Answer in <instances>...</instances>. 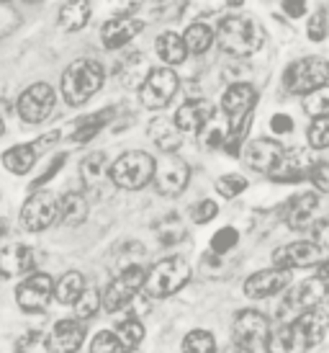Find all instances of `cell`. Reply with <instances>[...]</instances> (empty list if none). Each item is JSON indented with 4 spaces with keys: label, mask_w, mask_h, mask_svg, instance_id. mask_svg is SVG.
<instances>
[{
    "label": "cell",
    "mask_w": 329,
    "mask_h": 353,
    "mask_svg": "<svg viewBox=\"0 0 329 353\" xmlns=\"http://www.w3.org/2000/svg\"><path fill=\"white\" fill-rule=\"evenodd\" d=\"M216 44L232 57H250L265 44V29L250 16H229L216 29Z\"/></svg>",
    "instance_id": "cell-1"
},
{
    "label": "cell",
    "mask_w": 329,
    "mask_h": 353,
    "mask_svg": "<svg viewBox=\"0 0 329 353\" xmlns=\"http://www.w3.org/2000/svg\"><path fill=\"white\" fill-rule=\"evenodd\" d=\"M103 65L96 59H75L62 75V96L70 106H83L103 85Z\"/></svg>",
    "instance_id": "cell-2"
},
{
    "label": "cell",
    "mask_w": 329,
    "mask_h": 353,
    "mask_svg": "<svg viewBox=\"0 0 329 353\" xmlns=\"http://www.w3.org/2000/svg\"><path fill=\"white\" fill-rule=\"evenodd\" d=\"M283 85L293 96H309L314 90L329 85V59L309 54L290 62L283 72Z\"/></svg>",
    "instance_id": "cell-3"
},
{
    "label": "cell",
    "mask_w": 329,
    "mask_h": 353,
    "mask_svg": "<svg viewBox=\"0 0 329 353\" xmlns=\"http://www.w3.org/2000/svg\"><path fill=\"white\" fill-rule=\"evenodd\" d=\"M191 279V265L183 258H164L147 271L145 292L149 299H164L180 292Z\"/></svg>",
    "instance_id": "cell-4"
},
{
    "label": "cell",
    "mask_w": 329,
    "mask_h": 353,
    "mask_svg": "<svg viewBox=\"0 0 329 353\" xmlns=\"http://www.w3.org/2000/svg\"><path fill=\"white\" fill-rule=\"evenodd\" d=\"M155 173H157L155 157L142 152V150L124 152V155L111 165V181H114L118 188H126V191H139V188H145L149 181H155Z\"/></svg>",
    "instance_id": "cell-5"
},
{
    "label": "cell",
    "mask_w": 329,
    "mask_h": 353,
    "mask_svg": "<svg viewBox=\"0 0 329 353\" xmlns=\"http://www.w3.org/2000/svg\"><path fill=\"white\" fill-rule=\"evenodd\" d=\"M327 284L329 281L314 276V279H306L301 284L290 286L286 296H283L281 307H278V320L281 323H293L304 312H309L314 307H321V299L327 296Z\"/></svg>",
    "instance_id": "cell-6"
},
{
    "label": "cell",
    "mask_w": 329,
    "mask_h": 353,
    "mask_svg": "<svg viewBox=\"0 0 329 353\" xmlns=\"http://www.w3.org/2000/svg\"><path fill=\"white\" fill-rule=\"evenodd\" d=\"M147 274L142 265H129L124 271H118V276L108 284V289L103 292V310L106 312H118L124 310L126 304H131L136 299V294L145 289Z\"/></svg>",
    "instance_id": "cell-7"
},
{
    "label": "cell",
    "mask_w": 329,
    "mask_h": 353,
    "mask_svg": "<svg viewBox=\"0 0 329 353\" xmlns=\"http://www.w3.org/2000/svg\"><path fill=\"white\" fill-rule=\"evenodd\" d=\"M178 85H180V80H178L173 68H152L147 72L145 83H142L139 99H142L145 108L157 111V108H164L175 99Z\"/></svg>",
    "instance_id": "cell-8"
},
{
    "label": "cell",
    "mask_w": 329,
    "mask_h": 353,
    "mask_svg": "<svg viewBox=\"0 0 329 353\" xmlns=\"http://www.w3.org/2000/svg\"><path fill=\"white\" fill-rule=\"evenodd\" d=\"M329 255L321 250L314 240H299V243H290L286 248H278L273 253V263L275 268H317L327 261Z\"/></svg>",
    "instance_id": "cell-9"
},
{
    "label": "cell",
    "mask_w": 329,
    "mask_h": 353,
    "mask_svg": "<svg viewBox=\"0 0 329 353\" xmlns=\"http://www.w3.org/2000/svg\"><path fill=\"white\" fill-rule=\"evenodd\" d=\"M232 333H234V343L244 345V348H260V345L268 343V335H270V323L268 317L257 310H242L237 312L232 325Z\"/></svg>",
    "instance_id": "cell-10"
},
{
    "label": "cell",
    "mask_w": 329,
    "mask_h": 353,
    "mask_svg": "<svg viewBox=\"0 0 329 353\" xmlns=\"http://www.w3.org/2000/svg\"><path fill=\"white\" fill-rule=\"evenodd\" d=\"M242 157L255 173H268V176H273V173L278 170V165L286 160V150H283L281 142L262 137V139L250 142V145L244 148Z\"/></svg>",
    "instance_id": "cell-11"
},
{
    "label": "cell",
    "mask_w": 329,
    "mask_h": 353,
    "mask_svg": "<svg viewBox=\"0 0 329 353\" xmlns=\"http://www.w3.org/2000/svg\"><path fill=\"white\" fill-rule=\"evenodd\" d=\"M54 108V90L47 83H36L21 93L19 99V117L29 124H41Z\"/></svg>",
    "instance_id": "cell-12"
},
{
    "label": "cell",
    "mask_w": 329,
    "mask_h": 353,
    "mask_svg": "<svg viewBox=\"0 0 329 353\" xmlns=\"http://www.w3.org/2000/svg\"><path fill=\"white\" fill-rule=\"evenodd\" d=\"M54 296V281L49 274H34L16 289V302L23 312H41Z\"/></svg>",
    "instance_id": "cell-13"
},
{
    "label": "cell",
    "mask_w": 329,
    "mask_h": 353,
    "mask_svg": "<svg viewBox=\"0 0 329 353\" xmlns=\"http://www.w3.org/2000/svg\"><path fill=\"white\" fill-rule=\"evenodd\" d=\"M54 219H59V201L52 194H34V196L23 204V212H21V222L26 230L31 232H41L47 230Z\"/></svg>",
    "instance_id": "cell-14"
},
{
    "label": "cell",
    "mask_w": 329,
    "mask_h": 353,
    "mask_svg": "<svg viewBox=\"0 0 329 353\" xmlns=\"http://www.w3.org/2000/svg\"><path fill=\"white\" fill-rule=\"evenodd\" d=\"M188 181H191V168H188V163L180 160L178 155H167L162 163L157 165L155 186L164 196H178V194L188 186Z\"/></svg>",
    "instance_id": "cell-15"
},
{
    "label": "cell",
    "mask_w": 329,
    "mask_h": 353,
    "mask_svg": "<svg viewBox=\"0 0 329 353\" xmlns=\"http://www.w3.org/2000/svg\"><path fill=\"white\" fill-rule=\"evenodd\" d=\"M288 284H290V271L273 265V268L252 274L244 281V294L250 296V299H268V296H275L281 294L283 289H288Z\"/></svg>",
    "instance_id": "cell-16"
},
{
    "label": "cell",
    "mask_w": 329,
    "mask_h": 353,
    "mask_svg": "<svg viewBox=\"0 0 329 353\" xmlns=\"http://www.w3.org/2000/svg\"><path fill=\"white\" fill-rule=\"evenodd\" d=\"M255 101H257V90L252 88L250 83H234V85H229L222 99V108L224 114L229 117V124L242 121L247 114H252Z\"/></svg>",
    "instance_id": "cell-17"
},
{
    "label": "cell",
    "mask_w": 329,
    "mask_h": 353,
    "mask_svg": "<svg viewBox=\"0 0 329 353\" xmlns=\"http://www.w3.org/2000/svg\"><path fill=\"white\" fill-rule=\"evenodd\" d=\"M317 209H319V194H301V196L290 199L286 204L283 219L290 230H311V225L317 222Z\"/></svg>",
    "instance_id": "cell-18"
},
{
    "label": "cell",
    "mask_w": 329,
    "mask_h": 353,
    "mask_svg": "<svg viewBox=\"0 0 329 353\" xmlns=\"http://www.w3.org/2000/svg\"><path fill=\"white\" fill-rule=\"evenodd\" d=\"M213 119V106L206 99L185 101L175 114V124L180 132H204Z\"/></svg>",
    "instance_id": "cell-19"
},
{
    "label": "cell",
    "mask_w": 329,
    "mask_h": 353,
    "mask_svg": "<svg viewBox=\"0 0 329 353\" xmlns=\"http://www.w3.org/2000/svg\"><path fill=\"white\" fill-rule=\"evenodd\" d=\"M85 341V330L78 320H59L49 333V351L52 353H78Z\"/></svg>",
    "instance_id": "cell-20"
},
{
    "label": "cell",
    "mask_w": 329,
    "mask_h": 353,
    "mask_svg": "<svg viewBox=\"0 0 329 353\" xmlns=\"http://www.w3.org/2000/svg\"><path fill=\"white\" fill-rule=\"evenodd\" d=\"M265 351L268 353H306L309 351V343L301 333L296 323H283L281 327L270 330L268 335V343H265Z\"/></svg>",
    "instance_id": "cell-21"
},
{
    "label": "cell",
    "mask_w": 329,
    "mask_h": 353,
    "mask_svg": "<svg viewBox=\"0 0 329 353\" xmlns=\"http://www.w3.org/2000/svg\"><path fill=\"white\" fill-rule=\"evenodd\" d=\"M145 29V23L136 19H129V16H118V19H111L100 29V39L106 44L108 50H118V47H124L129 41L134 39L139 31Z\"/></svg>",
    "instance_id": "cell-22"
},
{
    "label": "cell",
    "mask_w": 329,
    "mask_h": 353,
    "mask_svg": "<svg viewBox=\"0 0 329 353\" xmlns=\"http://www.w3.org/2000/svg\"><path fill=\"white\" fill-rule=\"evenodd\" d=\"M34 268V255L21 243H3L0 245V274L19 276Z\"/></svg>",
    "instance_id": "cell-23"
},
{
    "label": "cell",
    "mask_w": 329,
    "mask_h": 353,
    "mask_svg": "<svg viewBox=\"0 0 329 353\" xmlns=\"http://www.w3.org/2000/svg\"><path fill=\"white\" fill-rule=\"evenodd\" d=\"M293 323H296V327L304 333L309 348H314V345H319L321 341H324V335H327V330H329V312L324 307H314V310L304 312L299 320H293Z\"/></svg>",
    "instance_id": "cell-24"
},
{
    "label": "cell",
    "mask_w": 329,
    "mask_h": 353,
    "mask_svg": "<svg viewBox=\"0 0 329 353\" xmlns=\"http://www.w3.org/2000/svg\"><path fill=\"white\" fill-rule=\"evenodd\" d=\"M149 137H152V142H155L162 152L173 155L175 150L180 148V142H183V132L178 129L175 119L160 117V119H155V121L149 124Z\"/></svg>",
    "instance_id": "cell-25"
},
{
    "label": "cell",
    "mask_w": 329,
    "mask_h": 353,
    "mask_svg": "<svg viewBox=\"0 0 329 353\" xmlns=\"http://www.w3.org/2000/svg\"><path fill=\"white\" fill-rule=\"evenodd\" d=\"M155 50L164 65H180L188 57V47H185L183 37H178L175 31H164L155 41Z\"/></svg>",
    "instance_id": "cell-26"
},
{
    "label": "cell",
    "mask_w": 329,
    "mask_h": 353,
    "mask_svg": "<svg viewBox=\"0 0 329 353\" xmlns=\"http://www.w3.org/2000/svg\"><path fill=\"white\" fill-rule=\"evenodd\" d=\"M87 219V201L83 194L70 191L59 201V222L67 227H78Z\"/></svg>",
    "instance_id": "cell-27"
},
{
    "label": "cell",
    "mask_w": 329,
    "mask_h": 353,
    "mask_svg": "<svg viewBox=\"0 0 329 353\" xmlns=\"http://www.w3.org/2000/svg\"><path fill=\"white\" fill-rule=\"evenodd\" d=\"M83 292H85V279H83L80 271H67L54 284V296H57L59 304H72L75 307V302L83 296Z\"/></svg>",
    "instance_id": "cell-28"
},
{
    "label": "cell",
    "mask_w": 329,
    "mask_h": 353,
    "mask_svg": "<svg viewBox=\"0 0 329 353\" xmlns=\"http://www.w3.org/2000/svg\"><path fill=\"white\" fill-rule=\"evenodd\" d=\"M34 163H36V150L31 148V145H16V148H10L3 155V165L8 168L10 173H16V176L29 173Z\"/></svg>",
    "instance_id": "cell-29"
},
{
    "label": "cell",
    "mask_w": 329,
    "mask_h": 353,
    "mask_svg": "<svg viewBox=\"0 0 329 353\" xmlns=\"http://www.w3.org/2000/svg\"><path fill=\"white\" fill-rule=\"evenodd\" d=\"M90 3H67V6H62L59 8V26L67 31H80L87 26V21H90Z\"/></svg>",
    "instance_id": "cell-30"
},
{
    "label": "cell",
    "mask_w": 329,
    "mask_h": 353,
    "mask_svg": "<svg viewBox=\"0 0 329 353\" xmlns=\"http://www.w3.org/2000/svg\"><path fill=\"white\" fill-rule=\"evenodd\" d=\"M114 119V108H106V111H98V114H90V117H83L75 124V134H72V139L75 142H90V139L96 137L100 129L106 127L108 121Z\"/></svg>",
    "instance_id": "cell-31"
},
{
    "label": "cell",
    "mask_w": 329,
    "mask_h": 353,
    "mask_svg": "<svg viewBox=\"0 0 329 353\" xmlns=\"http://www.w3.org/2000/svg\"><path fill=\"white\" fill-rule=\"evenodd\" d=\"M213 39H216V34L206 23H191L183 34V41L191 54H204V52H209Z\"/></svg>",
    "instance_id": "cell-32"
},
{
    "label": "cell",
    "mask_w": 329,
    "mask_h": 353,
    "mask_svg": "<svg viewBox=\"0 0 329 353\" xmlns=\"http://www.w3.org/2000/svg\"><path fill=\"white\" fill-rule=\"evenodd\" d=\"M309 168H301L296 155H286V160L278 165V170H275L270 178L273 181H278V183H299V181H304V178H309Z\"/></svg>",
    "instance_id": "cell-33"
},
{
    "label": "cell",
    "mask_w": 329,
    "mask_h": 353,
    "mask_svg": "<svg viewBox=\"0 0 329 353\" xmlns=\"http://www.w3.org/2000/svg\"><path fill=\"white\" fill-rule=\"evenodd\" d=\"M304 111L314 119H327L329 117V85L314 90L309 96H304Z\"/></svg>",
    "instance_id": "cell-34"
},
{
    "label": "cell",
    "mask_w": 329,
    "mask_h": 353,
    "mask_svg": "<svg viewBox=\"0 0 329 353\" xmlns=\"http://www.w3.org/2000/svg\"><path fill=\"white\" fill-rule=\"evenodd\" d=\"M183 353H216V341L209 330H191L183 341Z\"/></svg>",
    "instance_id": "cell-35"
},
{
    "label": "cell",
    "mask_w": 329,
    "mask_h": 353,
    "mask_svg": "<svg viewBox=\"0 0 329 353\" xmlns=\"http://www.w3.org/2000/svg\"><path fill=\"white\" fill-rule=\"evenodd\" d=\"M118 341L124 343L126 351H134L136 345L145 341V325L139 323V320H124V323L118 325Z\"/></svg>",
    "instance_id": "cell-36"
},
{
    "label": "cell",
    "mask_w": 329,
    "mask_h": 353,
    "mask_svg": "<svg viewBox=\"0 0 329 353\" xmlns=\"http://www.w3.org/2000/svg\"><path fill=\"white\" fill-rule=\"evenodd\" d=\"M100 304H103V296H100V292H98V289H85V292H83V296L75 302V314H78L80 320H90V317L100 310Z\"/></svg>",
    "instance_id": "cell-37"
},
{
    "label": "cell",
    "mask_w": 329,
    "mask_h": 353,
    "mask_svg": "<svg viewBox=\"0 0 329 353\" xmlns=\"http://www.w3.org/2000/svg\"><path fill=\"white\" fill-rule=\"evenodd\" d=\"M80 168H83V181H85L87 186H96L98 181H103V178H106V155L96 152V155L87 157Z\"/></svg>",
    "instance_id": "cell-38"
},
{
    "label": "cell",
    "mask_w": 329,
    "mask_h": 353,
    "mask_svg": "<svg viewBox=\"0 0 329 353\" xmlns=\"http://www.w3.org/2000/svg\"><path fill=\"white\" fill-rule=\"evenodd\" d=\"M306 139L314 150H327L329 148V117L327 119H314L309 124Z\"/></svg>",
    "instance_id": "cell-39"
},
{
    "label": "cell",
    "mask_w": 329,
    "mask_h": 353,
    "mask_svg": "<svg viewBox=\"0 0 329 353\" xmlns=\"http://www.w3.org/2000/svg\"><path fill=\"white\" fill-rule=\"evenodd\" d=\"M244 188H247V178L240 176V173H229V176H222L216 181V191H219L224 199L240 196Z\"/></svg>",
    "instance_id": "cell-40"
},
{
    "label": "cell",
    "mask_w": 329,
    "mask_h": 353,
    "mask_svg": "<svg viewBox=\"0 0 329 353\" xmlns=\"http://www.w3.org/2000/svg\"><path fill=\"white\" fill-rule=\"evenodd\" d=\"M237 243H240V232H237L234 227H222V230L211 237V253L224 255L226 250H232Z\"/></svg>",
    "instance_id": "cell-41"
},
{
    "label": "cell",
    "mask_w": 329,
    "mask_h": 353,
    "mask_svg": "<svg viewBox=\"0 0 329 353\" xmlns=\"http://www.w3.org/2000/svg\"><path fill=\"white\" fill-rule=\"evenodd\" d=\"M327 31H329V10L319 8L317 13H311L309 23H306V37L311 41H321L327 37Z\"/></svg>",
    "instance_id": "cell-42"
},
{
    "label": "cell",
    "mask_w": 329,
    "mask_h": 353,
    "mask_svg": "<svg viewBox=\"0 0 329 353\" xmlns=\"http://www.w3.org/2000/svg\"><path fill=\"white\" fill-rule=\"evenodd\" d=\"M90 353H129V351H126L124 343L118 341L116 333H100L93 338Z\"/></svg>",
    "instance_id": "cell-43"
},
{
    "label": "cell",
    "mask_w": 329,
    "mask_h": 353,
    "mask_svg": "<svg viewBox=\"0 0 329 353\" xmlns=\"http://www.w3.org/2000/svg\"><path fill=\"white\" fill-rule=\"evenodd\" d=\"M16 353H52V351H49V341H44V338H41V333L31 330V333H26L19 341V345H16Z\"/></svg>",
    "instance_id": "cell-44"
},
{
    "label": "cell",
    "mask_w": 329,
    "mask_h": 353,
    "mask_svg": "<svg viewBox=\"0 0 329 353\" xmlns=\"http://www.w3.org/2000/svg\"><path fill=\"white\" fill-rule=\"evenodd\" d=\"M309 181H311V186L317 188L319 194H329V163H327V160L311 163Z\"/></svg>",
    "instance_id": "cell-45"
},
{
    "label": "cell",
    "mask_w": 329,
    "mask_h": 353,
    "mask_svg": "<svg viewBox=\"0 0 329 353\" xmlns=\"http://www.w3.org/2000/svg\"><path fill=\"white\" fill-rule=\"evenodd\" d=\"M226 137H229V129L216 127V124H209V127L201 132V142H204L209 150L224 148V145H226Z\"/></svg>",
    "instance_id": "cell-46"
},
{
    "label": "cell",
    "mask_w": 329,
    "mask_h": 353,
    "mask_svg": "<svg viewBox=\"0 0 329 353\" xmlns=\"http://www.w3.org/2000/svg\"><path fill=\"white\" fill-rule=\"evenodd\" d=\"M216 214H219V206H216V201H211V199L198 201V204L193 206V212H191L195 225H206V222H211Z\"/></svg>",
    "instance_id": "cell-47"
},
{
    "label": "cell",
    "mask_w": 329,
    "mask_h": 353,
    "mask_svg": "<svg viewBox=\"0 0 329 353\" xmlns=\"http://www.w3.org/2000/svg\"><path fill=\"white\" fill-rule=\"evenodd\" d=\"M311 240L329 255V216L327 219H317V222L311 225Z\"/></svg>",
    "instance_id": "cell-48"
},
{
    "label": "cell",
    "mask_w": 329,
    "mask_h": 353,
    "mask_svg": "<svg viewBox=\"0 0 329 353\" xmlns=\"http://www.w3.org/2000/svg\"><path fill=\"white\" fill-rule=\"evenodd\" d=\"M62 165H65V155H57L54 160H52V163H49L47 173H41V176L36 178L34 183H31V188H34V191H39L41 186H47L49 181H52V178H54L59 173V168H62Z\"/></svg>",
    "instance_id": "cell-49"
},
{
    "label": "cell",
    "mask_w": 329,
    "mask_h": 353,
    "mask_svg": "<svg viewBox=\"0 0 329 353\" xmlns=\"http://www.w3.org/2000/svg\"><path fill=\"white\" fill-rule=\"evenodd\" d=\"M270 129L275 134H288L290 129H293V119H290L288 114H275V117L270 119Z\"/></svg>",
    "instance_id": "cell-50"
},
{
    "label": "cell",
    "mask_w": 329,
    "mask_h": 353,
    "mask_svg": "<svg viewBox=\"0 0 329 353\" xmlns=\"http://www.w3.org/2000/svg\"><path fill=\"white\" fill-rule=\"evenodd\" d=\"M281 8L288 19H301V16L306 13V3H304V0H286Z\"/></svg>",
    "instance_id": "cell-51"
},
{
    "label": "cell",
    "mask_w": 329,
    "mask_h": 353,
    "mask_svg": "<svg viewBox=\"0 0 329 353\" xmlns=\"http://www.w3.org/2000/svg\"><path fill=\"white\" fill-rule=\"evenodd\" d=\"M224 353H255V351H250V348H244V345L234 343V341H232V345H229V348H226Z\"/></svg>",
    "instance_id": "cell-52"
},
{
    "label": "cell",
    "mask_w": 329,
    "mask_h": 353,
    "mask_svg": "<svg viewBox=\"0 0 329 353\" xmlns=\"http://www.w3.org/2000/svg\"><path fill=\"white\" fill-rule=\"evenodd\" d=\"M3 132H6V124H3V117H0V137H3Z\"/></svg>",
    "instance_id": "cell-53"
},
{
    "label": "cell",
    "mask_w": 329,
    "mask_h": 353,
    "mask_svg": "<svg viewBox=\"0 0 329 353\" xmlns=\"http://www.w3.org/2000/svg\"><path fill=\"white\" fill-rule=\"evenodd\" d=\"M129 353H131V351H129Z\"/></svg>",
    "instance_id": "cell-54"
}]
</instances>
